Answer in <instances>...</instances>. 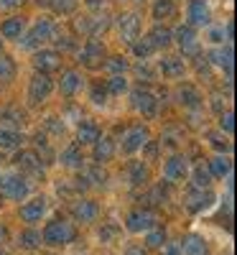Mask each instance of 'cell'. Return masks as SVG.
Returning a JSON list of instances; mask_svg holds the SVG:
<instances>
[{
    "instance_id": "1",
    "label": "cell",
    "mask_w": 237,
    "mask_h": 255,
    "mask_svg": "<svg viewBox=\"0 0 237 255\" xmlns=\"http://www.w3.org/2000/svg\"><path fill=\"white\" fill-rule=\"evenodd\" d=\"M74 238H77V230L67 220H51L44 227V232H41V240H44L46 245H51V248H64V245L74 243Z\"/></svg>"
},
{
    "instance_id": "2",
    "label": "cell",
    "mask_w": 237,
    "mask_h": 255,
    "mask_svg": "<svg viewBox=\"0 0 237 255\" xmlns=\"http://www.w3.org/2000/svg\"><path fill=\"white\" fill-rule=\"evenodd\" d=\"M107 59V49L100 38H87L84 41V46L79 51V64L87 69H100Z\"/></svg>"
},
{
    "instance_id": "3",
    "label": "cell",
    "mask_w": 237,
    "mask_h": 255,
    "mask_svg": "<svg viewBox=\"0 0 237 255\" xmlns=\"http://www.w3.org/2000/svg\"><path fill=\"white\" fill-rule=\"evenodd\" d=\"M54 92V79L49 74H33L31 82H28V102L31 105H41V102H46Z\"/></svg>"
},
{
    "instance_id": "4",
    "label": "cell",
    "mask_w": 237,
    "mask_h": 255,
    "mask_svg": "<svg viewBox=\"0 0 237 255\" xmlns=\"http://www.w3.org/2000/svg\"><path fill=\"white\" fill-rule=\"evenodd\" d=\"M51 33H54L51 18H38L36 23H33V28L26 33V38L20 41V46H23V49H38L41 44H44V41L51 38Z\"/></svg>"
},
{
    "instance_id": "5",
    "label": "cell",
    "mask_w": 237,
    "mask_h": 255,
    "mask_svg": "<svg viewBox=\"0 0 237 255\" xmlns=\"http://www.w3.org/2000/svg\"><path fill=\"white\" fill-rule=\"evenodd\" d=\"M118 33H120L122 44L133 46L135 41L140 38V15L138 13H122L118 18Z\"/></svg>"
},
{
    "instance_id": "6",
    "label": "cell",
    "mask_w": 237,
    "mask_h": 255,
    "mask_svg": "<svg viewBox=\"0 0 237 255\" xmlns=\"http://www.w3.org/2000/svg\"><path fill=\"white\" fill-rule=\"evenodd\" d=\"M214 199L217 197H214L209 189H189L184 194V207L191 212V215H199V212H204L214 204Z\"/></svg>"
},
{
    "instance_id": "7",
    "label": "cell",
    "mask_w": 237,
    "mask_h": 255,
    "mask_svg": "<svg viewBox=\"0 0 237 255\" xmlns=\"http://www.w3.org/2000/svg\"><path fill=\"white\" fill-rule=\"evenodd\" d=\"M156 222H158V217L150 209H133V212H127V217H125V227L130 232H148V230L156 227Z\"/></svg>"
},
{
    "instance_id": "8",
    "label": "cell",
    "mask_w": 237,
    "mask_h": 255,
    "mask_svg": "<svg viewBox=\"0 0 237 255\" xmlns=\"http://www.w3.org/2000/svg\"><path fill=\"white\" fill-rule=\"evenodd\" d=\"M171 33H174V41L179 44L184 56H197L199 54V36H197V31H194L191 26H179L176 31H171Z\"/></svg>"
},
{
    "instance_id": "9",
    "label": "cell",
    "mask_w": 237,
    "mask_h": 255,
    "mask_svg": "<svg viewBox=\"0 0 237 255\" xmlns=\"http://www.w3.org/2000/svg\"><path fill=\"white\" fill-rule=\"evenodd\" d=\"M148 140H150L148 128H145V125H133L130 130L125 133V138H122V153L133 156L135 151H140V148L148 145Z\"/></svg>"
},
{
    "instance_id": "10",
    "label": "cell",
    "mask_w": 237,
    "mask_h": 255,
    "mask_svg": "<svg viewBox=\"0 0 237 255\" xmlns=\"http://www.w3.org/2000/svg\"><path fill=\"white\" fill-rule=\"evenodd\" d=\"M130 102H133V108H135L140 115H145V118H153L156 110H158L156 95L150 92V90H143V87H138V90L130 92Z\"/></svg>"
},
{
    "instance_id": "11",
    "label": "cell",
    "mask_w": 237,
    "mask_h": 255,
    "mask_svg": "<svg viewBox=\"0 0 237 255\" xmlns=\"http://www.w3.org/2000/svg\"><path fill=\"white\" fill-rule=\"evenodd\" d=\"M186 174H189V161H186V156L174 153V156H171V158L163 163V176H166L168 184H179V181H184Z\"/></svg>"
},
{
    "instance_id": "12",
    "label": "cell",
    "mask_w": 237,
    "mask_h": 255,
    "mask_svg": "<svg viewBox=\"0 0 237 255\" xmlns=\"http://www.w3.org/2000/svg\"><path fill=\"white\" fill-rule=\"evenodd\" d=\"M0 186H3V194L13 202H23L28 197V181L23 176H18V174L0 179Z\"/></svg>"
},
{
    "instance_id": "13",
    "label": "cell",
    "mask_w": 237,
    "mask_h": 255,
    "mask_svg": "<svg viewBox=\"0 0 237 255\" xmlns=\"http://www.w3.org/2000/svg\"><path fill=\"white\" fill-rule=\"evenodd\" d=\"M33 67L38 74H49V72H56L61 67V54L54 51V49H38L33 54Z\"/></svg>"
},
{
    "instance_id": "14",
    "label": "cell",
    "mask_w": 237,
    "mask_h": 255,
    "mask_svg": "<svg viewBox=\"0 0 237 255\" xmlns=\"http://www.w3.org/2000/svg\"><path fill=\"white\" fill-rule=\"evenodd\" d=\"M186 20L191 28H199V26H209V5L207 0H189L186 5Z\"/></svg>"
},
{
    "instance_id": "15",
    "label": "cell",
    "mask_w": 237,
    "mask_h": 255,
    "mask_svg": "<svg viewBox=\"0 0 237 255\" xmlns=\"http://www.w3.org/2000/svg\"><path fill=\"white\" fill-rule=\"evenodd\" d=\"M97 215H100V207H97V202H92V199H77V202L72 204V217H74L77 222H82V225L95 222Z\"/></svg>"
},
{
    "instance_id": "16",
    "label": "cell",
    "mask_w": 237,
    "mask_h": 255,
    "mask_svg": "<svg viewBox=\"0 0 237 255\" xmlns=\"http://www.w3.org/2000/svg\"><path fill=\"white\" fill-rule=\"evenodd\" d=\"M44 212H46V197H33L31 202H26L23 207H20V220L33 225V222H38L41 217H44Z\"/></svg>"
},
{
    "instance_id": "17",
    "label": "cell",
    "mask_w": 237,
    "mask_h": 255,
    "mask_svg": "<svg viewBox=\"0 0 237 255\" xmlns=\"http://www.w3.org/2000/svg\"><path fill=\"white\" fill-rule=\"evenodd\" d=\"M145 41L153 46V51H156V49H168L171 44H174V33H171L168 26H161V23H158V26H153V28L148 31Z\"/></svg>"
},
{
    "instance_id": "18",
    "label": "cell",
    "mask_w": 237,
    "mask_h": 255,
    "mask_svg": "<svg viewBox=\"0 0 237 255\" xmlns=\"http://www.w3.org/2000/svg\"><path fill=\"white\" fill-rule=\"evenodd\" d=\"M158 69L163 72L166 79H179V77L186 74V64H184L181 56H163L158 61Z\"/></svg>"
},
{
    "instance_id": "19",
    "label": "cell",
    "mask_w": 237,
    "mask_h": 255,
    "mask_svg": "<svg viewBox=\"0 0 237 255\" xmlns=\"http://www.w3.org/2000/svg\"><path fill=\"white\" fill-rule=\"evenodd\" d=\"M82 84H84L82 74L74 72V69H69V72H64L61 79H59V92H61L64 97H74V95L82 90Z\"/></svg>"
},
{
    "instance_id": "20",
    "label": "cell",
    "mask_w": 237,
    "mask_h": 255,
    "mask_svg": "<svg viewBox=\"0 0 237 255\" xmlns=\"http://www.w3.org/2000/svg\"><path fill=\"white\" fill-rule=\"evenodd\" d=\"M100 135V125L95 120H82L77 128V145H95Z\"/></svg>"
},
{
    "instance_id": "21",
    "label": "cell",
    "mask_w": 237,
    "mask_h": 255,
    "mask_svg": "<svg viewBox=\"0 0 237 255\" xmlns=\"http://www.w3.org/2000/svg\"><path fill=\"white\" fill-rule=\"evenodd\" d=\"M13 163L20 168V171H28V174H41V158L36 151H20L15 153Z\"/></svg>"
},
{
    "instance_id": "22",
    "label": "cell",
    "mask_w": 237,
    "mask_h": 255,
    "mask_svg": "<svg viewBox=\"0 0 237 255\" xmlns=\"http://www.w3.org/2000/svg\"><path fill=\"white\" fill-rule=\"evenodd\" d=\"M26 31V18L23 15H10L5 18L3 23H0V33H3V38H20Z\"/></svg>"
},
{
    "instance_id": "23",
    "label": "cell",
    "mask_w": 237,
    "mask_h": 255,
    "mask_svg": "<svg viewBox=\"0 0 237 255\" xmlns=\"http://www.w3.org/2000/svg\"><path fill=\"white\" fill-rule=\"evenodd\" d=\"M113 156H115V140L110 135H100L95 143V161L102 166L107 161H113Z\"/></svg>"
},
{
    "instance_id": "24",
    "label": "cell",
    "mask_w": 237,
    "mask_h": 255,
    "mask_svg": "<svg viewBox=\"0 0 237 255\" xmlns=\"http://www.w3.org/2000/svg\"><path fill=\"white\" fill-rule=\"evenodd\" d=\"M181 255H207V243L202 235H197V232H191V235H186L181 243Z\"/></svg>"
},
{
    "instance_id": "25",
    "label": "cell",
    "mask_w": 237,
    "mask_h": 255,
    "mask_svg": "<svg viewBox=\"0 0 237 255\" xmlns=\"http://www.w3.org/2000/svg\"><path fill=\"white\" fill-rule=\"evenodd\" d=\"M209 61L217 64L222 72H227V79H232V44H227L217 51H209Z\"/></svg>"
},
{
    "instance_id": "26",
    "label": "cell",
    "mask_w": 237,
    "mask_h": 255,
    "mask_svg": "<svg viewBox=\"0 0 237 255\" xmlns=\"http://www.w3.org/2000/svg\"><path fill=\"white\" fill-rule=\"evenodd\" d=\"M23 123H26V115L20 113L18 108H3V110H0V125H3L5 130L23 128Z\"/></svg>"
},
{
    "instance_id": "27",
    "label": "cell",
    "mask_w": 237,
    "mask_h": 255,
    "mask_svg": "<svg viewBox=\"0 0 237 255\" xmlns=\"http://www.w3.org/2000/svg\"><path fill=\"white\" fill-rule=\"evenodd\" d=\"M176 97H179V102L184 105V108H191V110H197L199 105H202V95H199V90H197V87H191V84H184V87H179Z\"/></svg>"
},
{
    "instance_id": "28",
    "label": "cell",
    "mask_w": 237,
    "mask_h": 255,
    "mask_svg": "<svg viewBox=\"0 0 237 255\" xmlns=\"http://www.w3.org/2000/svg\"><path fill=\"white\" fill-rule=\"evenodd\" d=\"M191 179H194V189H209L212 181H214V176H212V171H209V166H207L204 161L194 166Z\"/></svg>"
},
{
    "instance_id": "29",
    "label": "cell",
    "mask_w": 237,
    "mask_h": 255,
    "mask_svg": "<svg viewBox=\"0 0 237 255\" xmlns=\"http://www.w3.org/2000/svg\"><path fill=\"white\" fill-rule=\"evenodd\" d=\"M207 166H209V171H212V176H214V179H225V176H230V174H232V163H230V158H227V156H214Z\"/></svg>"
},
{
    "instance_id": "30",
    "label": "cell",
    "mask_w": 237,
    "mask_h": 255,
    "mask_svg": "<svg viewBox=\"0 0 237 255\" xmlns=\"http://www.w3.org/2000/svg\"><path fill=\"white\" fill-rule=\"evenodd\" d=\"M150 13H153V18L161 23V20L176 15V3H174V0H156L153 8H150Z\"/></svg>"
},
{
    "instance_id": "31",
    "label": "cell",
    "mask_w": 237,
    "mask_h": 255,
    "mask_svg": "<svg viewBox=\"0 0 237 255\" xmlns=\"http://www.w3.org/2000/svg\"><path fill=\"white\" fill-rule=\"evenodd\" d=\"M59 161H61V166H67V168H77V166H82V151H79V145H67L61 151V156H59Z\"/></svg>"
},
{
    "instance_id": "32",
    "label": "cell",
    "mask_w": 237,
    "mask_h": 255,
    "mask_svg": "<svg viewBox=\"0 0 237 255\" xmlns=\"http://www.w3.org/2000/svg\"><path fill=\"white\" fill-rule=\"evenodd\" d=\"M127 174H130V184L133 186H143L148 181V166L143 161H133L127 166Z\"/></svg>"
},
{
    "instance_id": "33",
    "label": "cell",
    "mask_w": 237,
    "mask_h": 255,
    "mask_svg": "<svg viewBox=\"0 0 237 255\" xmlns=\"http://www.w3.org/2000/svg\"><path fill=\"white\" fill-rule=\"evenodd\" d=\"M20 133L18 130H5V128H0V151H13V148L20 145Z\"/></svg>"
},
{
    "instance_id": "34",
    "label": "cell",
    "mask_w": 237,
    "mask_h": 255,
    "mask_svg": "<svg viewBox=\"0 0 237 255\" xmlns=\"http://www.w3.org/2000/svg\"><path fill=\"white\" fill-rule=\"evenodd\" d=\"M102 67H105L107 72H110V74L115 77V74H125L130 64H127V59H125V56H107Z\"/></svg>"
},
{
    "instance_id": "35",
    "label": "cell",
    "mask_w": 237,
    "mask_h": 255,
    "mask_svg": "<svg viewBox=\"0 0 237 255\" xmlns=\"http://www.w3.org/2000/svg\"><path fill=\"white\" fill-rule=\"evenodd\" d=\"M105 92H107V95H122V92H127V79H125L122 74L110 77V79L105 82Z\"/></svg>"
},
{
    "instance_id": "36",
    "label": "cell",
    "mask_w": 237,
    "mask_h": 255,
    "mask_svg": "<svg viewBox=\"0 0 237 255\" xmlns=\"http://www.w3.org/2000/svg\"><path fill=\"white\" fill-rule=\"evenodd\" d=\"M46 3H49L51 10L59 13V15H72V13L77 10V5H79V0H46Z\"/></svg>"
},
{
    "instance_id": "37",
    "label": "cell",
    "mask_w": 237,
    "mask_h": 255,
    "mask_svg": "<svg viewBox=\"0 0 237 255\" xmlns=\"http://www.w3.org/2000/svg\"><path fill=\"white\" fill-rule=\"evenodd\" d=\"M145 245L153 248V250L163 248V245H166V230H161V227L148 230V232H145Z\"/></svg>"
},
{
    "instance_id": "38",
    "label": "cell",
    "mask_w": 237,
    "mask_h": 255,
    "mask_svg": "<svg viewBox=\"0 0 237 255\" xmlns=\"http://www.w3.org/2000/svg\"><path fill=\"white\" fill-rule=\"evenodd\" d=\"M18 245L26 248V250L38 248V245H41V232H36V230H23V232H20V238H18Z\"/></svg>"
},
{
    "instance_id": "39",
    "label": "cell",
    "mask_w": 237,
    "mask_h": 255,
    "mask_svg": "<svg viewBox=\"0 0 237 255\" xmlns=\"http://www.w3.org/2000/svg\"><path fill=\"white\" fill-rule=\"evenodd\" d=\"M13 77H15V61L3 54V56H0V79L8 82V79H13Z\"/></svg>"
},
{
    "instance_id": "40",
    "label": "cell",
    "mask_w": 237,
    "mask_h": 255,
    "mask_svg": "<svg viewBox=\"0 0 237 255\" xmlns=\"http://www.w3.org/2000/svg\"><path fill=\"white\" fill-rule=\"evenodd\" d=\"M33 143H36V148H38V151L44 153V158H41V161L51 163V148H49V140H46V135H44V133H36V135H33Z\"/></svg>"
},
{
    "instance_id": "41",
    "label": "cell",
    "mask_w": 237,
    "mask_h": 255,
    "mask_svg": "<svg viewBox=\"0 0 237 255\" xmlns=\"http://www.w3.org/2000/svg\"><path fill=\"white\" fill-rule=\"evenodd\" d=\"M130 49H133V54H135L138 59H143V61H145V59H148L150 54H153V46H150L145 38H143V41H135V44H133Z\"/></svg>"
},
{
    "instance_id": "42",
    "label": "cell",
    "mask_w": 237,
    "mask_h": 255,
    "mask_svg": "<svg viewBox=\"0 0 237 255\" xmlns=\"http://www.w3.org/2000/svg\"><path fill=\"white\" fill-rule=\"evenodd\" d=\"M235 115H232V110H227V113H220V130L222 133H227V135H232V130H235Z\"/></svg>"
},
{
    "instance_id": "43",
    "label": "cell",
    "mask_w": 237,
    "mask_h": 255,
    "mask_svg": "<svg viewBox=\"0 0 237 255\" xmlns=\"http://www.w3.org/2000/svg\"><path fill=\"white\" fill-rule=\"evenodd\" d=\"M207 140L217 148V151H227V148H230V140H225L220 133H214V130H207Z\"/></svg>"
},
{
    "instance_id": "44",
    "label": "cell",
    "mask_w": 237,
    "mask_h": 255,
    "mask_svg": "<svg viewBox=\"0 0 237 255\" xmlns=\"http://www.w3.org/2000/svg\"><path fill=\"white\" fill-rule=\"evenodd\" d=\"M107 92H105V84H92V92H90V100L95 102V105H105L107 100Z\"/></svg>"
},
{
    "instance_id": "45",
    "label": "cell",
    "mask_w": 237,
    "mask_h": 255,
    "mask_svg": "<svg viewBox=\"0 0 237 255\" xmlns=\"http://www.w3.org/2000/svg\"><path fill=\"white\" fill-rule=\"evenodd\" d=\"M46 128H49L54 135H61L64 133V123H59V118H49L46 120Z\"/></svg>"
},
{
    "instance_id": "46",
    "label": "cell",
    "mask_w": 237,
    "mask_h": 255,
    "mask_svg": "<svg viewBox=\"0 0 237 255\" xmlns=\"http://www.w3.org/2000/svg\"><path fill=\"white\" fill-rule=\"evenodd\" d=\"M54 41H56V46H59V49H64V51L74 49V41H72V36H59V38H54Z\"/></svg>"
},
{
    "instance_id": "47",
    "label": "cell",
    "mask_w": 237,
    "mask_h": 255,
    "mask_svg": "<svg viewBox=\"0 0 237 255\" xmlns=\"http://www.w3.org/2000/svg\"><path fill=\"white\" fill-rule=\"evenodd\" d=\"M115 235H118V227H113V225H107V227H105V230L100 232V240H102V243H107V240H113Z\"/></svg>"
},
{
    "instance_id": "48",
    "label": "cell",
    "mask_w": 237,
    "mask_h": 255,
    "mask_svg": "<svg viewBox=\"0 0 237 255\" xmlns=\"http://www.w3.org/2000/svg\"><path fill=\"white\" fill-rule=\"evenodd\" d=\"M163 255H181L179 243H166V245H163Z\"/></svg>"
},
{
    "instance_id": "49",
    "label": "cell",
    "mask_w": 237,
    "mask_h": 255,
    "mask_svg": "<svg viewBox=\"0 0 237 255\" xmlns=\"http://www.w3.org/2000/svg\"><path fill=\"white\" fill-rule=\"evenodd\" d=\"M222 36H225L222 28H212V31H209V41H214V44H222V41H225Z\"/></svg>"
},
{
    "instance_id": "50",
    "label": "cell",
    "mask_w": 237,
    "mask_h": 255,
    "mask_svg": "<svg viewBox=\"0 0 237 255\" xmlns=\"http://www.w3.org/2000/svg\"><path fill=\"white\" fill-rule=\"evenodd\" d=\"M23 0H0V8L3 10H13V8H20Z\"/></svg>"
},
{
    "instance_id": "51",
    "label": "cell",
    "mask_w": 237,
    "mask_h": 255,
    "mask_svg": "<svg viewBox=\"0 0 237 255\" xmlns=\"http://www.w3.org/2000/svg\"><path fill=\"white\" fill-rule=\"evenodd\" d=\"M125 255H145V250L140 245H130V248L125 250Z\"/></svg>"
},
{
    "instance_id": "52",
    "label": "cell",
    "mask_w": 237,
    "mask_h": 255,
    "mask_svg": "<svg viewBox=\"0 0 237 255\" xmlns=\"http://www.w3.org/2000/svg\"><path fill=\"white\" fill-rule=\"evenodd\" d=\"M84 3H87V5L92 8V10H100V8L105 5V0H84Z\"/></svg>"
},
{
    "instance_id": "53",
    "label": "cell",
    "mask_w": 237,
    "mask_h": 255,
    "mask_svg": "<svg viewBox=\"0 0 237 255\" xmlns=\"http://www.w3.org/2000/svg\"><path fill=\"white\" fill-rule=\"evenodd\" d=\"M5 240H8V230H5L3 225H0V245H3Z\"/></svg>"
},
{
    "instance_id": "54",
    "label": "cell",
    "mask_w": 237,
    "mask_h": 255,
    "mask_svg": "<svg viewBox=\"0 0 237 255\" xmlns=\"http://www.w3.org/2000/svg\"><path fill=\"white\" fill-rule=\"evenodd\" d=\"M0 56H3V38H0Z\"/></svg>"
},
{
    "instance_id": "55",
    "label": "cell",
    "mask_w": 237,
    "mask_h": 255,
    "mask_svg": "<svg viewBox=\"0 0 237 255\" xmlns=\"http://www.w3.org/2000/svg\"><path fill=\"white\" fill-rule=\"evenodd\" d=\"M0 255H8V253H5V250H0Z\"/></svg>"
}]
</instances>
